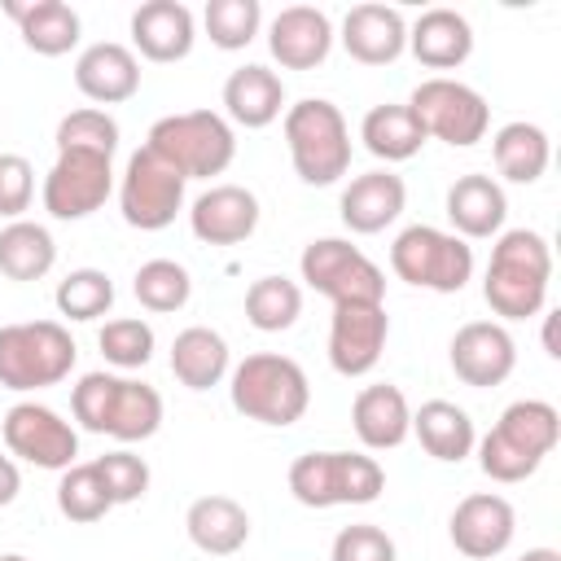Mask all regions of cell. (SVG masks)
<instances>
[{
	"label": "cell",
	"instance_id": "obj_1",
	"mask_svg": "<svg viewBox=\"0 0 561 561\" xmlns=\"http://www.w3.org/2000/svg\"><path fill=\"white\" fill-rule=\"evenodd\" d=\"M552 250L535 228H508L491 245V263L482 276V298L504 320H530L548 302Z\"/></svg>",
	"mask_w": 561,
	"mask_h": 561
},
{
	"label": "cell",
	"instance_id": "obj_2",
	"mask_svg": "<svg viewBox=\"0 0 561 561\" xmlns=\"http://www.w3.org/2000/svg\"><path fill=\"white\" fill-rule=\"evenodd\" d=\"M70 412L92 434H110L118 443H145L162 425V394L131 377L83 373L79 386L70 390Z\"/></svg>",
	"mask_w": 561,
	"mask_h": 561
},
{
	"label": "cell",
	"instance_id": "obj_3",
	"mask_svg": "<svg viewBox=\"0 0 561 561\" xmlns=\"http://www.w3.org/2000/svg\"><path fill=\"white\" fill-rule=\"evenodd\" d=\"M557 438H561L557 408L548 399H517L478 443V469L491 482H522L552 456Z\"/></svg>",
	"mask_w": 561,
	"mask_h": 561
},
{
	"label": "cell",
	"instance_id": "obj_4",
	"mask_svg": "<svg viewBox=\"0 0 561 561\" xmlns=\"http://www.w3.org/2000/svg\"><path fill=\"white\" fill-rule=\"evenodd\" d=\"M228 394H232V408L245 421L285 430V425L302 421V412L311 403V381H307L298 359L276 355V351H259V355H245L232 368Z\"/></svg>",
	"mask_w": 561,
	"mask_h": 561
},
{
	"label": "cell",
	"instance_id": "obj_5",
	"mask_svg": "<svg viewBox=\"0 0 561 561\" xmlns=\"http://www.w3.org/2000/svg\"><path fill=\"white\" fill-rule=\"evenodd\" d=\"M285 149H289L294 175L311 188L337 184L351 171V127L342 110L324 96L285 105Z\"/></svg>",
	"mask_w": 561,
	"mask_h": 561
},
{
	"label": "cell",
	"instance_id": "obj_6",
	"mask_svg": "<svg viewBox=\"0 0 561 561\" xmlns=\"http://www.w3.org/2000/svg\"><path fill=\"white\" fill-rule=\"evenodd\" d=\"M145 149H153L184 180H210V175H224L232 167V158H237V131L215 110H184V114L158 118L149 127Z\"/></svg>",
	"mask_w": 561,
	"mask_h": 561
},
{
	"label": "cell",
	"instance_id": "obj_7",
	"mask_svg": "<svg viewBox=\"0 0 561 561\" xmlns=\"http://www.w3.org/2000/svg\"><path fill=\"white\" fill-rule=\"evenodd\" d=\"M79 346L61 320H18L0 324V386L4 390H48L70 377Z\"/></svg>",
	"mask_w": 561,
	"mask_h": 561
},
{
	"label": "cell",
	"instance_id": "obj_8",
	"mask_svg": "<svg viewBox=\"0 0 561 561\" xmlns=\"http://www.w3.org/2000/svg\"><path fill=\"white\" fill-rule=\"evenodd\" d=\"M386 491V473L364 451H302L289 465V495L302 508L373 504Z\"/></svg>",
	"mask_w": 561,
	"mask_h": 561
},
{
	"label": "cell",
	"instance_id": "obj_9",
	"mask_svg": "<svg viewBox=\"0 0 561 561\" xmlns=\"http://www.w3.org/2000/svg\"><path fill=\"white\" fill-rule=\"evenodd\" d=\"M390 272L416 289L460 294L473 276V245L434 224H412L390 245Z\"/></svg>",
	"mask_w": 561,
	"mask_h": 561
},
{
	"label": "cell",
	"instance_id": "obj_10",
	"mask_svg": "<svg viewBox=\"0 0 561 561\" xmlns=\"http://www.w3.org/2000/svg\"><path fill=\"white\" fill-rule=\"evenodd\" d=\"M403 105L421 123L425 140L434 136V140H443L451 149L478 145L486 136V127H491V105L482 101V92L460 83V79H447V75H434V79L416 83Z\"/></svg>",
	"mask_w": 561,
	"mask_h": 561
},
{
	"label": "cell",
	"instance_id": "obj_11",
	"mask_svg": "<svg viewBox=\"0 0 561 561\" xmlns=\"http://www.w3.org/2000/svg\"><path fill=\"white\" fill-rule=\"evenodd\" d=\"M298 272L333 307H342V302H386V276H381V267L359 245H351L342 237L307 241V250L298 259Z\"/></svg>",
	"mask_w": 561,
	"mask_h": 561
},
{
	"label": "cell",
	"instance_id": "obj_12",
	"mask_svg": "<svg viewBox=\"0 0 561 561\" xmlns=\"http://www.w3.org/2000/svg\"><path fill=\"white\" fill-rule=\"evenodd\" d=\"M184 175L175 167H167L153 149H136L123 167L118 180V210L131 228L140 232H162L175 224V215L184 210Z\"/></svg>",
	"mask_w": 561,
	"mask_h": 561
},
{
	"label": "cell",
	"instance_id": "obj_13",
	"mask_svg": "<svg viewBox=\"0 0 561 561\" xmlns=\"http://www.w3.org/2000/svg\"><path fill=\"white\" fill-rule=\"evenodd\" d=\"M110 193H114V167L105 153H92V149H57V162L48 167L39 188L44 210L66 224L101 210Z\"/></svg>",
	"mask_w": 561,
	"mask_h": 561
},
{
	"label": "cell",
	"instance_id": "obj_14",
	"mask_svg": "<svg viewBox=\"0 0 561 561\" xmlns=\"http://www.w3.org/2000/svg\"><path fill=\"white\" fill-rule=\"evenodd\" d=\"M4 447H9V456L26 460L35 469H57L61 473L79 456V434L48 403L22 399V403H13L4 412Z\"/></svg>",
	"mask_w": 561,
	"mask_h": 561
},
{
	"label": "cell",
	"instance_id": "obj_15",
	"mask_svg": "<svg viewBox=\"0 0 561 561\" xmlns=\"http://www.w3.org/2000/svg\"><path fill=\"white\" fill-rule=\"evenodd\" d=\"M390 337L386 302H342L329 320V364L337 377H368Z\"/></svg>",
	"mask_w": 561,
	"mask_h": 561
},
{
	"label": "cell",
	"instance_id": "obj_16",
	"mask_svg": "<svg viewBox=\"0 0 561 561\" xmlns=\"http://www.w3.org/2000/svg\"><path fill=\"white\" fill-rule=\"evenodd\" d=\"M447 359H451V373L465 386L486 390V386H500V381L513 377L517 342L500 320H469V324L456 329V337L447 346Z\"/></svg>",
	"mask_w": 561,
	"mask_h": 561
},
{
	"label": "cell",
	"instance_id": "obj_17",
	"mask_svg": "<svg viewBox=\"0 0 561 561\" xmlns=\"http://www.w3.org/2000/svg\"><path fill=\"white\" fill-rule=\"evenodd\" d=\"M447 535H451V543H456L460 557H469V561H491V557H500V552L513 543V535H517V513H513V504H508L504 495H495V491H473V495H465V500L451 508Z\"/></svg>",
	"mask_w": 561,
	"mask_h": 561
},
{
	"label": "cell",
	"instance_id": "obj_18",
	"mask_svg": "<svg viewBox=\"0 0 561 561\" xmlns=\"http://www.w3.org/2000/svg\"><path fill=\"white\" fill-rule=\"evenodd\" d=\"M188 228L206 245H241L259 228V197L241 184H210L188 206Z\"/></svg>",
	"mask_w": 561,
	"mask_h": 561
},
{
	"label": "cell",
	"instance_id": "obj_19",
	"mask_svg": "<svg viewBox=\"0 0 561 561\" xmlns=\"http://www.w3.org/2000/svg\"><path fill=\"white\" fill-rule=\"evenodd\" d=\"M329 48H333V22L324 9L289 4L267 26V53L285 70H316L329 57Z\"/></svg>",
	"mask_w": 561,
	"mask_h": 561
},
{
	"label": "cell",
	"instance_id": "obj_20",
	"mask_svg": "<svg viewBox=\"0 0 561 561\" xmlns=\"http://www.w3.org/2000/svg\"><path fill=\"white\" fill-rule=\"evenodd\" d=\"M193 39H197V22H193V9L180 4V0H145L136 13H131V44L145 61H184L193 53Z\"/></svg>",
	"mask_w": 561,
	"mask_h": 561
},
{
	"label": "cell",
	"instance_id": "obj_21",
	"mask_svg": "<svg viewBox=\"0 0 561 561\" xmlns=\"http://www.w3.org/2000/svg\"><path fill=\"white\" fill-rule=\"evenodd\" d=\"M75 88L96 105H123L140 92V61L127 44H88L75 61Z\"/></svg>",
	"mask_w": 561,
	"mask_h": 561
},
{
	"label": "cell",
	"instance_id": "obj_22",
	"mask_svg": "<svg viewBox=\"0 0 561 561\" xmlns=\"http://www.w3.org/2000/svg\"><path fill=\"white\" fill-rule=\"evenodd\" d=\"M342 48L359 66H390L408 48V22L390 4H355L342 18Z\"/></svg>",
	"mask_w": 561,
	"mask_h": 561
},
{
	"label": "cell",
	"instance_id": "obj_23",
	"mask_svg": "<svg viewBox=\"0 0 561 561\" xmlns=\"http://www.w3.org/2000/svg\"><path fill=\"white\" fill-rule=\"evenodd\" d=\"M403 206H408V184L394 171H364V175H355L342 188V202H337L342 224L351 232H359V237H373V232L390 228L403 215Z\"/></svg>",
	"mask_w": 561,
	"mask_h": 561
},
{
	"label": "cell",
	"instance_id": "obj_24",
	"mask_svg": "<svg viewBox=\"0 0 561 561\" xmlns=\"http://www.w3.org/2000/svg\"><path fill=\"white\" fill-rule=\"evenodd\" d=\"M447 219L456 228L460 241H482V237H500L504 219H508V197L500 188V180L469 171L456 175L447 188Z\"/></svg>",
	"mask_w": 561,
	"mask_h": 561
},
{
	"label": "cell",
	"instance_id": "obj_25",
	"mask_svg": "<svg viewBox=\"0 0 561 561\" xmlns=\"http://www.w3.org/2000/svg\"><path fill=\"white\" fill-rule=\"evenodd\" d=\"M351 425H355V438L368 451H390V447H399L412 434V408H408V399H403L399 386L377 381V386H364L355 394Z\"/></svg>",
	"mask_w": 561,
	"mask_h": 561
},
{
	"label": "cell",
	"instance_id": "obj_26",
	"mask_svg": "<svg viewBox=\"0 0 561 561\" xmlns=\"http://www.w3.org/2000/svg\"><path fill=\"white\" fill-rule=\"evenodd\" d=\"M408 48L425 70H456L473 53V26L456 9H425L408 31Z\"/></svg>",
	"mask_w": 561,
	"mask_h": 561
},
{
	"label": "cell",
	"instance_id": "obj_27",
	"mask_svg": "<svg viewBox=\"0 0 561 561\" xmlns=\"http://www.w3.org/2000/svg\"><path fill=\"white\" fill-rule=\"evenodd\" d=\"M280 110H285V83H280L276 70L250 61V66H241V70H232L224 79V114L237 127L259 131V127L276 123Z\"/></svg>",
	"mask_w": 561,
	"mask_h": 561
},
{
	"label": "cell",
	"instance_id": "obj_28",
	"mask_svg": "<svg viewBox=\"0 0 561 561\" xmlns=\"http://www.w3.org/2000/svg\"><path fill=\"white\" fill-rule=\"evenodd\" d=\"M18 35L39 57H66L79 44V13L66 0H4Z\"/></svg>",
	"mask_w": 561,
	"mask_h": 561
},
{
	"label": "cell",
	"instance_id": "obj_29",
	"mask_svg": "<svg viewBox=\"0 0 561 561\" xmlns=\"http://www.w3.org/2000/svg\"><path fill=\"white\" fill-rule=\"evenodd\" d=\"M184 530H188L193 548H202L206 557H232L250 539V513L232 495H202L188 504Z\"/></svg>",
	"mask_w": 561,
	"mask_h": 561
},
{
	"label": "cell",
	"instance_id": "obj_30",
	"mask_svg": "<svg viewBox=\"0 0 561 561\" xmlns=\"http://www.w3.org/2000/svg\"><path fill=\"white\" fill-rule=\"evenodd\" d=\"M412 434L421 438V447L443 460V465H460L465 456H473L478 447V434H473V421L460 403L451 399H425L416 412H412Z\"/></svg>",
	"mask_w": 561,
	"mask_h": 561
},
{
	"label": "cell",
	"instance_id": "obj_31",
	"mask_svg": "<svg viewBox=\"0 0 561 561\" xmlns=\"http://www.w3.org/2000/svg\"><path fill=\"white\" fill-rule=\"evenodd\" d=\"M171 373L188 390H210L228 377V342L206 324H188L171 342Z\"/></svg>",
	"mask_w": 561,
	"mask_h": 561
},
{
	"label": "cell",
	"instance_id": "obj_32",
	"mask_svg": "<svg viewBox=\"0 0 561 561\" xmlns=\"http://www.w3.org/2000/svg\"><path fill=\"white\" fill-rule=\"evenodd\" d=\"M491 158L508 184H535L552 162V145H548V131L539 123L517 118L491 136Z\"/></svg>",
	"mask_w": 561,
	"mask_h": 561
},
{
	"label": "cell",
	"instance_id": "obj_33",
	"mask_svg": "<svg viewBox=\"0 0 561 561\" xmlns=\"http://www.w3.org/2000/svg\"><path fill=\"white\" fill-rule=\"evenodd\" d=\"M57 263V241L35 219H13L0 228V276L9 280H44Z\"/></svg>",
	"mask_w": 561,
	"mask_h": 561
},
{
	"label": "cell",
	"instance_id": "obj_34",
	"mask_svg": "<svg viewBox=\"0 0 561 561\" xmlns=\"http://www.w3.org/2000/svg\"><path fill=\"white\" fill-rule=\"evenodd\" d=\"M359 140L381 162H408V158L421 153L425 131H421V123L412 118L408 105H373L359 123Z\"/></svg>",
	"mask_w": 561,
	"mask_h": 561
},
{
	"label": "cell",
	"instance_id": "obj_35",
	"mask_svg": "<svg viewBox=\"0 0 561 561\" xmlns=\"http://www.w3.org/2000/svg\"><path fill=\"white\" fill-rule=\"evenodd\" d=\"M131 294H136V302H140L145 311L171 316V311H180V307L193 298V276H188V267L175 263V259H149V263L136 267Z\"/></svg>",
	"mask_w": 561,
	"mask_h": 561
},
{
	"label": "cell",
	"instance_id": "obj_36",
	"mask_svg": "<svg viewBox=\"0 0 561 561\" xmlns=\"http://www.w3.org/2000/svg\"><path fill=\"white\" fill-rule=\"evenodd\" d=\"M302 316V289L289 276H259L245 289V320L259 333H285Z\"/></svg>",
	"mask_w": 561,
	"mask_h": 561
},
{
	"label": "cell",
	"instance_id": "obj_37",
	"mask_svg": "<svg viewBox=\"0 0 561 561\" xmlns=\"http://www.w3.org/2000/svg\"><path fill=\"white\" fill-rule=\"evenodd\" d=\"M53 302L66 320H101L114 307V280L101 267H75L70 276L57 280Z\"/></svg>",
	"mask_w": 561,
	"mask_h": 561
},
{
	"label": "cell",
	"instance_id": "obj_38",
	"mask_svg": "<svg viewBox=\"0 0 561 561\" xmlns=\"http://www.w3.org/2000/svg\"><path fill=\"white\" fill-rule=\"evenodd\" d=\"M57 508H61V517H70V522H79V526L101 522V517L114 508V500H110V491H105L96 465H70V469H61Z\"/></svg>",
	"mask_w": 561,
	"mask_h": 561
},
{
	"label": "cell",
	"instance_id": "obj_39",
	"mask_svg": "<svg viewBox=\"0 0 561 561\" xmlns=\"http://www.w3.org/2000/svg\"><path fill=\"white\" fill-rule=\"evenodd\" d=\"M202 22H206V35H210L215 48L237 53V48H245L259 35L263 4L259 0H210L206 13H202Z\"/></svg>",
	"mask_w": 561,
	"mask_h": 561
},
{
	"label": "cell",
	"instance_id": "obj_40",
	"mask_svg": "<svg viewBox=\"0 0 561 561\" xmlns=\"http://www.w3.org/2000/svg\"><path fill=\"white\" fill-rule=\"evenodd\" d=\"M57 149H92V153H105L114 158L118 149V123L96 110V105H83V110H70L61 123H57Z\"/></svg>",
	"mask_w": 561,
	"mask_h": 561
},
{
	"label": "cell",
	"instance_id": "obj_41",
	"mask_svg": "<svg viewBox=\"0 0 561 561\" xmlns=\"http://www.w3.org/2000/svg\"><path fill=\"white\" fill-rule=\"evenodd\" d=\"M96 346L114 368H145L153 359V329L140 316L105 320V329L96 333Z\"/></svg>",
	"mask_w": 561,
	"mask_h": 561
},
{
	"label": "cell",
	"instance_id": "obj_42",
	"mask_svg": "<svg viewBox=\"0 0 561 561\" xmlns=\"http://www.w3.org/2000/svg\"><path fill=\"white\" fill-rule=\"evenodd\" d=\"M92 465H96V473H101V482H105L114 508H118V504H136V500L149 491V465H145V456H136V451H105V456H96Z\"/></svg>",
	"mask_w": 561,
	"mask_h": 561
},
{
	"label": "cell",
	"instance_id": "obj_43",
	"mask_svg": "<svg viewBox=\"0 0 561 561\" xmlns=\"http://www.w3.org/2000/svg\"><path fill=\"white\" fill-rule=\"evenodd\" d=\"M329 561H399V552H394V539L381 526L355 522V526H342L333 535Z\"/></svg>",
	"mask_w": 561,
	"mask_h": 561
},
{
	"label": "cell",
	"instance_id": "obj_44",
	"mask_svg": "<svg viewBox=\"0 0 561 561\" xmlns=\"http://www.w3.org/2000/svg\"><path fill=\"white\" fill-rule=\"evenodd\" d=\"M35 197V167L22 153H0V219H22Z\"/></svg>",
	"mask_w": 561,
	"mask_h": 561
},
{
	"label": "cell",
	"instance_id": "obj_45",
	"mask_svg": "<svg viewBox=\"0 0 561 561\" xmlns=\"http://www.w3.org/2000/svg\"><path fill=\"white\" fill-rule=\"evenodd\" d=\"M18 491H22V473H18L13 456H0V508H4V504H13V500H18Z\"/></svg>",
	"mask_w": 561,
	"mask_h": 561
},
{
	"label": "cell",
	"instance_id": "obj_46",
	"mask_svg": "<svg viewBox=\"0 0 561 561\" xmlns=\"http://www.w3.org/2000/svg\"><path fill=\"white\" fill-rule=\"evenodd\" d=\"M557 316H561V311H548V316H543V351H548L552 359H561V342H557Z\"/></svg>",
	"mask_w": 561,
	"mask_h": 561
},
{
	"label": "cell",
	"instance_id": "obj_47",
	"mask_svg": "<svg viewBox=\"0 0 561 561\" xmlns=\"http://www.w3.org/2000/svg\"><path fill=\"white\" fill-rule=\"evenodd\" d=\"M517 561H561V552L557 548H526Z\"/></svg>",
	"mask_w": 561,
	"mask_h": 561
},
{
	"label": "cell",
	"instance_id": "obj_48",
	"mask_svg": "<svg viewBox=\"0 0 561 561\" xmlns=\"http://www.w3.org/2000/svg\"><path fill=\"white\" fill-rule=\"evenodd\" d=\"M0 561H26V557H18V552H4V557H0Z\"/></svg>",
	"mask_w": 561,
	"mask_h": 561
}]
</instances>
